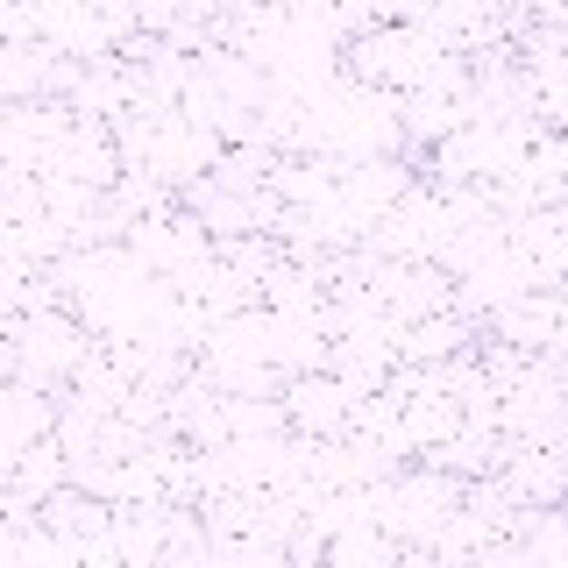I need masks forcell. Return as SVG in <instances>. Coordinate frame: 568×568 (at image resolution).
Wrapping results in <instances>:
<instances>
[{"label":"cell","mask_w":568,"mask_h":568,"mask_svg":"<svg viewBox=\"0 0 568 568\" xmlns=\"http://www.w3.org/2000/svg\"><path fill=\"white\" fill-rule=\"evenodd\" d=\"M484 334L547 355V348H561V342H568V306H561V292H511L505 306H490V313H484Z\"/></svg>","instance_id":"cell-1"},{"label":"cell","mask_w":568,"mask_h":568,"mask_svg":"<svg viewBox=\"0 0 568 568\" xmlns=\"http://www.w3.org/2000/svg\"><path fill=\"white\" fill-rule=\"evenodd\" d=\"M348 398L355 390L334 377V369H298L292 390H284V413H292V434H342V419H348Z\"/></svg>","instance_id":"cell-2"},{"label":"cell","mask_w":568,"mask_h":568,"mask_svg":"<svg viewBox=\"0 0 568 568\" xmlns=\"http://www.w3.org/2000/svg\"><path fill=\"white\" fill-rule=\"evenodd\" d=\"M484 342V327L476 320H462V313H426V320H413L405 327V342H398V355L405 363H448V355H462V348H476Z\"/></svg>","instance_id":"cell-3"}]
</instances>
